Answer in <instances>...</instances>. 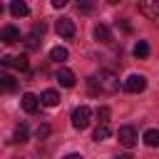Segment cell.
Wrapping results in <instances>:
<instances>
[{
  "label": "cell",
  "instance_id": "6da1fadb",
  "mask_svg": "<svg viewBox=\"0 0 159 159\" xmlns=\"http://www.w3.org/2000/svg\"><path fill=\"white\" fill-rule=\"evenodd\" d=\"M92 92H102V94H114L119 89V77L112 70H99L92 80H89Z\"/></svg>",
  "mask_w": 159,
  "mask_h": 159
},
{
  "label": "cell",
  "instance_id": "7a4b0ae2",
  "mask_svg": "<svg viewBox=\"0 0 159 159\" xmlns=\"http://www.w3.org/2000/svg\"><path fill=\"white\" fill-rule=\"evenodd\" d=\"M89 119H92V109H89L87 104H82V107H77V109L72 112V127H75V129H87Z\"/></svg>",
  "mask_w": 159,
  "mask_h": 159
},
{
  "label": "cell",
  "instance_id": "3957f363",
  "mask_svg": "<svg viewBox=\"0 0 159 159\" xmlns=\"http://www.w3.org/2000/svg\"><path fill=\"white\" fill-rule=\"evenodd\" d=\"M117 137H119V144H122V147H127V149H132V147L137 144V129H134V127H129V124L119 127V129H117Z\"/></svg>",
  "mask_w": 159,
  "mask_h": 159
},
{
  "label": "cell",
  "instance_id": "277c9868",
  "mask_svg": "<svg viewBox=\"0 0 159 159\" xmlns=\"http://www.w3.org/2000/svg\"><path fill=\"white\" fill-rule=\"evenodd\" d=\"M137 7H139L142 15H147L152 22L159 25V0H144V2H139Z\"/></svg>",
  "mask_w": 159,
  "mask_h": 159
},
{
  "label": "cell",
  "instance_id": "5b68a950",
  "mask_svg": "<svg viewBox=\"0 0 159 159\" xmlns=\"http://www.w3.org/2000/svg\"><path fill=\"white\" fill-rule=\"evenodd\" d=\"M124 89L127 92H144L147 89V77L144 75H129L127 80H124Z\"/></svg>",
  "mask_w": 159,
  "mask_h": 159
},
{
  "label": "cell",
  "instance_id": "8992f818",
  "mask_svg": "<svg viewBox=\"0 0 159 159\" xmlns=\"http://www.w3.org/2000/svg\"><path fill=\"white\" fill-rule=\"evenodd\" d=\"M55 30H57V35H60V37H75V32H77V27H75L72 17H60V20H57V25H55Z\"/></svg>",
  "mask_w": 159,
  "mask_h": 159
},
{
  "label": "cell",
  "instance_id": "52a82bcc",
  "mask_svg": "<svg viewBox=\"0 0 159 159\" xmlns=\"http://www.w3.org/2000/svg\"><path fill=\"white\" fill-rule=\"evenodd\" d=\"M40 102H42V99H40L37 94H32V92H25V94L20 97V104H22V109H25L27 114H35V112L40 109Z\"/></svg>",
  "mask_w": 159,
  "mask_h": 159
},
{
  "label": "cell",
  "instance_id": "ba28073f",
  "mask_svg": "<svg viewBox=\"0 0 159 159\" xmlns=\"http://www.w3.org/2000/svg\"><path fill=\"white\" fill-rule=\"evenodd\" d=\"M0 62H2L5 67H15V70H20V72H25V70L30 67V62H27L25 55H20V57H10V55H5Z\"/></svg>",
  "mask_w": 159,
  "mask_h": 159
},
{
  "label": "cell",
  "instance_id": "9c48e42d",
  "mask_svg": "<svg viewBox=\"0 0 159 159\" xmlns=\"http://www.w3.org/2000/svg\"><path fill=\"white\" fill-rule=\"evenodd\" d=\"M0 40H2L5 45H12V42H17V40H20V30H17L15 25H5V27H2V32H0Z\"/></svg>",
  "mask_w": 159,
  "mask_h": 159
},
{
  "label": "cell",
  "instance_id": "30bf717a",
  "mask_svg": "<svg viewBox=\"0 0 159 159\" xmlns=\"http://www.w3.org/2000/svg\"><path fill=\"white\" fill-rule=\"evenodd\" d=\"M55 80H57L62 87H72V84H75V72L67 70V67H60L57 75H55Z\"/></svg>",
  "mask_w": 159,
  "mask_h": 159
},
{
  "label": "cell",
  "instance_id": "8fae6325",
  "mask_svg": "<svg viewBox=\"0 0 159 159\" xmlns=\"http://www.w3.org/2000/svg\"><path fill=\"white\" fill-rule=\"evenodd\" d=\"M40 99H42L45 107H57V104H60V92H57V89H45V92L40 94Z\"/></svg>",
  "mask_w": 159,
  "mask_h": 159
},
{
  "label": "cell",
  "instance_id": "7c38bea8",
  "mask_svg": "<svg viewBox=\"0 0 159 159\" xmlns=\"http://www.w3.org/2000/svg\"><path fill=\"white\" fill-rule=\"evenodd\" d=\"M94 40H97V42H104V45L112 42V30H109L107 25H97V27H94Z\"/></svg>",
  "mask_w": 159,
  "mask_h": 159
},
{
  "label": "cell",
  "instance_id": "4fadbf2b",
  "mask_svg": "<svg viewBox=\"0 0 159 159\" xmlns=\"http://www.w3.org/2000/svg\"><path fill=\"white\" fill-rule=\"evenodd\" d=\"M10 12H12L15 17H25V15H30V7H27L22 0H15V2L10 5Z\"/></svg>",
  "mask_w": 159,
  "mask_h": 159
},
{
  "label": "cell",
  "instance_id": "5bb4252c",
  "mask_svg": "<svg viewBox=\"0 0 159 159\" xmlns=\"http://www.w3.org/2000/svg\"><path fill=\"white\" fill-rule=\"evenodd\" d=\"M67 57H70L67 47H60V45H57V47H52V50H50V60H55V62H65Z\"/></svg>",
  "mask_w": 159,
  "mask_h": 159
},
{
  "label": "cell",
  "instance_id": "9a60e30c",
  "mask_svg": "<svg viewBox=\"0 0 159 159\" xmlns=\"http://www.w3.org/2000/svg\"><path fill=\"white\" fill-rule=\"evenodd\" d=\"M144 144L147 147H159V129H147L144 132Z\"/></svg>",
  "mask_w": 159,
  "mask_h": 159
},
{
  "label": "cell",
  "instance_id": "2e32d148",
  "mask_svg": "<svg viewBox=\"0 0 159 159\" xmlns=\"http://www.w3.org/2000/svg\"><path fill=\"white\" fill-rule=\"evenodd\" d=\"M109 134H112L109 127H107V124H99V127L94 129V137H92V139H94V142H104V139H109Z\"/></svg>",
  "mask_w": 159,
  "mask_h": 159
},
{
  "label": "cell",
  "instance_id": "e0dca14e",
  "mask_svg": "<svg viewBox=\"0 0 159 159\" xmlns=\"http://www.w3.org/2000/svg\"><path fill=\"white\" fill-rule=\"evenodd\" d=\"M134 57H149V45H147L144 40H139V42L134 45Z\"/></svg>",
  "mask_w": 159,
  "mask_h": 159
},
{
  "label": "cell",
  "instance_id": "ac0fdd59",
  "mask_svg": "<svg viewBox=\"0 0 159 159\" xmlns=\"http://www.w3.org/2000/svg\"><path fill=\"white\" fill-rule=\"evenodd\" d=\"M40 45H42V40L37 35H27V40H25V47L27 50H40Z\"/></svg>",
  "mask_w": 159,
  "mask_h": 159
},
{
  "label": "cell",
  "instance_id": "d6986e66",
  "mask_svg": "<svg viewBox=\"0 0 159 159\" xmlns=\"http://www.w3.org/2000/svg\"><path fill=\"white\" fill-rule=\"evenodd\" d=\"M109 114H112L109 107H99V109H97V119H99V124H107V122H109Z\"/></svg>",
  "mask_w": 159,
  "mask_h": 159
},
{
  "label": "cell",
  "instance_id": "ffe728a7",
  "mask_svg": "<svg viewBox=\"0 0 159 159\" xmlns=\"http://www.w3.org/2000/svg\"><path fill=\"white\" fill-rule=\"evenodd\" d=\"M35 134H37V139H47V137L52 134V127H50V124H40Z\"/></svg>",
  "mask_w": 159,
  "mask_h": 159
},
{
  "label": "cell",
  "instance_id": "44dd1931",
  "mask_svg": "<svg viewBox=\"0 0 159 159\" xmlns=\"http://www.w3.org/2000/svg\"><path fill=\"white\" fill-rule=\"evenodd\" d=\"M15 142H27V127L25 124H20L15 129Z\"/></svg>",
  "mask_w": 159,
  "mask_h": 159
},
{
  "label": "cell",
  "instance_id": "7402d4cb",
  "mask_svg": "<svg viewBox=\"0 0 159 159\" xmlns=\"http://www.w3.org/2000/svg\"><path fill=\"white\" fill-rule=\"evenodd\" d=\"M0 80H2V87L10 92V89H15V80L10 77V75H0Z\"/></svg>",
  "mask_w": 159,
  "mask_h": 159
},
{
  "label": "cell",
  "instance_id": "603a6c76",
  "mask_svg": "<svg viewBox=\"0 0 159 159\" xmlns=\"http://www.w3.org/2000/svg\"><path fill=\"white\" fill-rule=\"evenodd\" d=\"M30 35H37V37H42V35H45V25H42V22H40V25H32V32H30Z\"/></svg>",
  "mask_w": 159,
  "mask_h": 159
},
{
  "label": "cell",
  "instance_id": "cb8c5ba5",
  "mask_svg": "<svg viewBox=\"0 0 159 159\" xmlns=\"http://www.w3.org/2000/svg\"><path fill=\"white\" fill-rule=\"evenodd\" d=\"M117 25L124 30V32H132V27H129V22H124V20H117Z\"/></svg>",
  "mask_w": 159,
  "mask_h": 159
},
{
  "label": "cell",
  "instance_id": "d4e9b609",
  "mask_svg": "<svg viewBox=\"0 0 159 159\" xmlns=\"http://www.w3.org/2000/svg\"><path fill=\"white\" fill-rule=\"evenodd\" d=\"M65 5H67V0H52V7H57V10L65 7Z\"/></svg>",
  "mask_w": 159,
  "mask_h": 159
},
{
  "label": "cell",
  "instance_id": "484cf974",
  "mask_svg": "<svg viewBox=\"0 0 159 159\" xmlns=\"http://www.w3.org/2000/svg\"><path fill=\"white\" fill-rule=\"evenodd\" d=\"M62 159H84V157L77 154V152H72V154H67V157H62Z\"/></svg>",
  "mask_w": 159,
  "mask_h": 159
},
{
  "label": "cell",
  "instance_id": "4316f807",
  "mask_svg": "<svg viewBox=\"0 0 159 159\" xmlns=\"http://www.w3.org/2000/svg\"><path fill=\"white\" fill-rule=\"evenodd\" d=\"M80 10H82V12H89V10H92V5H89V2H82V5H80Z\"/></svg>",
  "mask_w": 159,
  "mask_h": 159
},
{
  "label": "cell",
  "instance_id": "83f0119b",
  "mask_svg": "<svg viewBox=\"0 0 159 159\" xmlns=\"http://www.w3.org/2000/svg\"><path fill=\"white\" fill-rule=\"evenodd\" d=\"M114 159H132V157H127V154H122V157H114Z\"/></svg>",
  "mask_w": 159,
  "mask_h": 159
}]
</instances>
